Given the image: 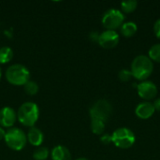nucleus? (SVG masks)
Returning a JSON list of instances; mask_svg holds the SVG:
<instances>
[{"label":"nucleus","mask_w":160,"mask_h":160,"mask_svg":"<svg viewBox=\"0 0 160 160\" xmlns=\"http://www.w3.org/2000/svg\"><path fill=\"white\" fill-rule=\"evenodd\" d=\"M118 77L119 80L123 82H128L133 78L131 71L128 69H121L118 73Z\"/></svg>","instance_id":"obj_21"},{"label":"nucleus","mask_w":160,"mask_h":160,"mask_svg":"<svg viewBox=\"0 0 160 160\" xmlns=\"http://www.w3.org/2000/svg\"><path fill=\"white\" fill-rule=\"evenodd\" d=\"M1 77H2V70H1V68H0V80H1Z\"/></svg>","instance_id":"obj_28"},{"label":"nucleus","mask_w":160,"mask_h":160,"mask_svg":"<svg viewBox=\"0 0 160 160\" xmlns=\"http://www.w3.org/2000/svg\"><path fill=\"white\" fill-rule=\"evenodd\" d=\"M153 105H154V108H155L156 111L160 112V98H156V99L154 100Z\"/></svg>","instance_id":"obj_25"},{"label":"nucleus","mask_w":160,"mask_h":160,"mask_svg":"<svg viewBox=\"0 0 160 160\" xmlns=\"http://www.w3.org/2000/svg\"><path fill=\"white\" fill-rule=\"evenodd\" d=\"M89 38L92 41L98 42V38H99V34L98 32H91L89 35Z\"/></svg>","instance_id":"obj_24"},{"label":"nucleus","mask_w":160,"mask_h":160,"mask_svg":"<svg viewBox=\"0 0 160 160\" xmlns=\"http://www.w3.org/2000/svg\"><path fill=\"white\" fill-rule=\"evenodd\" d=\"M17 120V112L11 107H3L0 109V127L3 128H11Z\"/></svg>","instance_id":"obj_10"},{"label":"nucleus","mask_w":160,"mask_h":160,"mask_svg":"<svg viewBox=\"0 0 160 160\" xmlns=\"http://www.w3.org/2000/svg\"><path fill=\"white\" fill-rule=\"evenodd\" d=\"M130 71L133 78L137 81H147L154 71V63L147 55H138L131 63Z\"/></svg>","instance_id":"obj_1"},{"label":"nucleus","mask_w":160,"mask_h":160,"mask_svg":"<svg viewBox=\"0 0 160 160\" xmlns=\"http://www.w3.org/2000/svg\"><path fill=\"white\" fill-rule=\"evenodd\" d=\"M100 142L105 144V145H108V144H111L112 143V134H102V136L100 137Z\"/></svg>","instance_id":"obj_22"},{"label":"nucleus","mask_w":160,"mask_h":160,"mask_svg":"<svg viewBox=\"0 0 160 160\" xmlns=\"http://www.w3.org/2000/svg\"><path fill=\"white\" fill-rule=\"evenodd\" d=\"M5 77L10 84L15 86H23L30 81V71L23 65L14 64L8 68Z\"/></svg>","instance_id":"obj_3"},{"label":"nucleus","mask_w":160,"mask_h":160,"mask_svg":"<svg viewBox=\"0 0 160 160\" xmlns=\"http://www.w3.org/2000/svg\"><path fill=\"white\" fill-rule=\"evenodd\" d=\"M154 33H155L156 37L158 39H160V19H158L154 24Z\"/></svg>","instance_id":"obj_23"},{"label":"nucleus","mask_w":160,"mask_h":160,"mask_svg":"<svg viewBox=\"0 0 160 160\" xmlns=\"http://www.w3.org/2000/svg\"><path fill=\"white\" fill-rule=\"evenodd\" d=\"M13 58V51L8 46L0 48V64L5 65L9 63Z\"/></svg>","instance_id":"obj_15"},{"label":"nucleus","mask_w":160,"mask_h":160,"mask_svg":"<svg viewBox=\"0 0 160 160\" xmlns=\"http://www.w3.org/2000/svg\"><path fill=\"white\" fill-rule=\"evenodd\" d=\"M155 112H156V110L154 108V105L150 101H143V102L138 104L135 109L136 116L142 120H147V119L151 118L154 115Z\"/></svg>","instance_id":"obj_11"},{"label":"nucleus","mask_w":160,"mask_h":160,"mask_svg":"<svg viewBox=\"0 0 160 160\" xmlns=\"http://www.w3.org/2000/svg\"><path fill=\"white\" fill-rule=\"evenodd\" d=\"M7 146L13 151L22 150L26 143L27 138L24 131L19 128H11L6 131V136L4 139Z\"/></svg>","instance_id":"obj_4"},{"label":"nucleus","mask_w":160,"mask_h":160,"mask_svg":"<svg viewBox=\"0 0 160 160\" xmlns=\"http://www.w3.org/2000/svg\"><path fill=\"white\" fill-rule=\"evenodd\" d=\"M138 7V2L135 0L124 1L121 3V11L123 13H132Z\"/></svg>","instance_id":"obj_19"},{"label":"nucleus","mask_w":160,"mask_h":160,"mask_svg":"<svg viewBox=\"0 0 160 160\" xmlns=\"http://www.w3.org/2000/svg\"><path fill=\"white\" fill-rule=\"evenodd\" d=\"M50 156V151L47 147L39 146L33 153L34 160H47Z\"/></svg>","instance_id":"obj_17"},{"label":"nucleus","mask_w":160,"mask_h":160,"mask_svg":"<svg viewBox=\"0 0 160 160\" xmlns=\"http://www.w3.org/2000/svg\"><path fill=\"white\" fill-rule=\"evenodd\" d=\"M51 158L52 160H72V157L68 147L57 145L52 150Z\"/></svg>","instance_id":"obj_13"},{"label":"nucleus","mask_w":160,"mask_h":160,"mask_svg":"<svg viewBox=\"0 0 160 160\" xmlns=\"http://www.w3.org/2000/svg\"><path fill=\"white\" fill-rule=\"evenodd\" d=\"M137 93L141 98L145 101H149L157 97L158 87L151 81H143L137 84Z\"/></svg>","instance_id":"obj_8"},{"label":"nucleus","mask_w":160,"mask_h":160,"mask_svg":"<svg viewBox=\"0 0 160 160\" xmlns=\"http://www.w3.org/2000/svg\"><path fill=\"white\" fill-rule=\"evenodd\" d=\"M112 143L120 149H128L134 145L136 137L134 132L128 128H119L112 134Z\"/></svg>","instance_id":"obj_5"},{"label":"nucleus","mask_w":160,"mask_h":160,"mask_svg":"<svg viewBox=\"0 0 160 160\" xmlns=\"http://www.w3.org/2000/svg\"><path fill=\"white\" fill-rule=\"evenodd\" d=\"M101 22L107 30L115 31L125 22V15L119 9L110 8L103 14Z\"/></svg>","instance_id":"obj_6"},{"label":"nucleus","mask_w":160,"mask_h":160,"mask_svg":"<svg viewBox=\"0 0 160 160\" xmlns=\"http://www.w3.org/2000/svg\"><path fill=\"white\" fill-rule=\"evenodd\" d=\"M75 160H89L87 159V158H77V159Z\"/></svg>","instance_id":"obj_27"},{"label":"nucleus","mask_w":160,"mask_h":160,"mask_svg":"<svg viewBox=\"0 0 160 160\" xmlns=\"http://www.w3.org/2000/svg\"><path fill=\"white\" fill-rule=\"evenodd\" d=\"M106 123L98 119H91V130L96 135H102L105 130Z\"/></svg>","instance_id":"obj_16"},{"label":"nucleus","mask_w":160,"mask_h":160,"mask_svg":"<svg viewBox=\"0 0 160 160\" xmlns=\"http://www.w3.org/2000/svg\"><path fill=\"white\" fill-rule=\"evenodd\" d=\"M26 138H27V142L35 147H39L44 142L43 132L36 127L29 128L26 134Z\"/></svg>","instance_id":"obj_12"},{"label":"nucleus","mask_w":160,"mask_h":160,"mask_svg":"<svg viewBox=\"0 0 160 160\" xmlns=\"http://www.w3.org/2000/svg\"><path fill=\"white\" fill-rule=\"evenodd\" d=\"M152 61L160 63V43L153 45L148 52V55H147Z\"/></svg>","instance_id":"obj_18"},{"label":"nucleus","mask_w":160,"mask_h":160,"mask_svg":"<svg viewBox=\"0 0 160 160\" xmlns=\"http://www.w3.org/2000/svg\"><path fill=\"white\" fill-rule=\"evenodd\" d=\"M119 40L120 37L116 31L105 30L101 34H99L98 43L104 49H112L118 45Z\"/></svg>","instance_id":"obj_9"},{"label":"nucleus","mask_w":160,"mask_h":160,"mask_svg":"<svg viewBox=\"0 0 160 160\" xmlns=\"http://www.w3.org/2000/svg\"><path fill=\"white\" fill-rule=\"evenodd\" d=\"M137 30H138V25L136 24V22H134L132 21L124 22L122 24V26L120 27V33L125 38L133 37L137 33Z\"/></svg>","instance_id":"obj_14"},{"label":"nucleus","mask_w":160,"mask_h":160,"mask_svg":"<svg viewBox=\"0 0 160 160\" xmlns=\"http://www.w3.org/2000/svg\"><path fill=\"white\" fill-rule=\"evenodd\" d=\"M39 118V108L32 101L22 103L17 111V120L23 127L33 128Z\"/></svg>","instance_id":"obj_2"},{"label":"nucleus","mask_w":160,"mask_h":160,"mask_svg":"<svg viewBox=\"0 0 160 160\" xmlns=\"http://www.w3.org/2000/svg\"><path fill=\"white\" fill-rule=\"evenodd\" d=\"M112 112V107L111 103L106 99H99L96 101L89 110L91 119H98L103 122H107Z\"/></svg>","instance_id":"obj_7"},{"label":"nucleus","mask_w":160,"mask_h":160,"mask_svg":"<svg viewBox=\"0 0 160 160\" xmlns=\"http://www.w3.org/2000/svg\"><path fill=\"white\" fill-rule=\"evenodd\" d=\"M23 88H24V92L29 96H35L36 94H38L39 89L38 84L35 81H31V80L23 85Z\"/></svg>","instance_id":"obj_20"},{"label":"nucleus","mask_w":160,"mask_h":160,"mask_svg":"<svg viewBox=\"0 0 160 160\" xmlns=\"http://www.w3.org/2000/svg\"><path fill=\"white\" fill-rule=\"evenodd\" d=\"M5 136H6V130L2 127H0V141L1 140H4L5 139Z\"/></svg>","instance_id":"obj_26"}]
</instances>
